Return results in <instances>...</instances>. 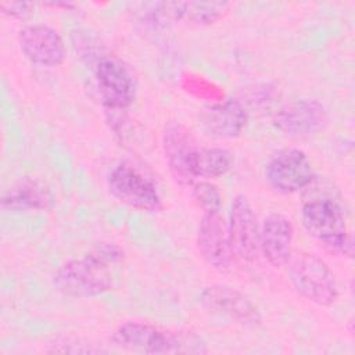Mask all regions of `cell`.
<instances>
[{"label":"cell","instance_id":"1","mask_svg":"<svg viewBox=\"0 0 355 355\" xmlns=\"http://www.w3.org/2000/svg\"><path fill=\"white\" fill-rule=\"evenodd\" d=\"M302 226L330 252L352 257L354 244L337 190L329 180L313 178L304 189Z\"/></svg>","mask_w":355,"mask_h":355},{"label":"cell","instance_id":"5","mask_svg":"<svg viewBox=\"0 0 355 355\" xmlns=\"http://www.w3.org/2000/svg\"><path fill=\"white\" fill-rule=\"evenodd\" d=\"M107 186L110 193L128 207L146 212H157L162 208L157 186L129 164L115 166L108 175Z\"/></svg>","mask_w":355,"mask_h":355},{"label":"cell","instance_id":"9","mask_svg":"<svg viewBox=\"0 0 355 355\" xmlns=\"http://www.w3.org/2000/svg\"><path fill=\"white\" fill-rule=\"evenodd\" d=\"M265 175L269 184L280 193L300 191L315 178L308 155L300 148H284L275 154Z\"/></svg>","mask_w":355,"mask_h":355},{"label":"cell","instance_id":"11","mask_svg":"<svg viewBox=\"0 0 355 355\" xmlns=\"http://www.w3.org/2000/svg\"><path fill=\"white\" fill-rule=\"evenodd\" d=\"M18 44L24 55L42 67H58L65 60V43L61 35L43 24L26 25L18 32Z\"/></svg>","mask_w":355,"mask_h":355},{"label":"cell","instance_id":"17","mask_svg":"<svg viewBox=\"0 0 355 355\" xmlns=\"http://www.w3.org/2000/svg\"><path fill=\"white\" fill-rule=\"evenodd\" d=\"M233 154L223 147H200L193 165V176L212 179L227 173L233 165Z\"/></svg>","mask_w":355,"mask_h":355},{"label":"cell","instance_id":"20","mask_svg":"<svg viewBox=\"0 0 355 355\" xmlns=\"http://www.w3.org/2000/svg\"><path fill=\"white\" fill-rule=\"evenodd\" d=\"M191 194L204 214H219L222 208V194L214 183L208 180L197 182L193 184Z\"/></svg>","mask_w":355,"mask_h":355},{"label":"cell","instance_id":"7","mask_svg":"<svg viewBox=\"0 0 355 355\" xmlns=\"http://www.w3.org/2000/svg\"><path fill=\"white\" fill-rule=\"evenodd\" d=\"M200 146L193 133L180 122H168L162 132V151L173 179L180 184H193V165Z\"/></svg>","mask_w":355,"mask_h":355},{"label":"cell","instance_id":"3","mask_svg":"<svg viewBox=\"0 0 355 355\" xmlns=\"http://www.w3.org/2000/svg\"><path fill=\"white\" fill-rule=\"evenodd\" d=\"M111 341L126 349L148 354H205L207 343L193 331L164 330L144 322L121 323Z\"/></svg>","mask_w":355,"mask_h":355},{"label":"cell","instance_id":"16","mask_svg":"<svg viewBox=\"0 0 355 355\" xmlns=\"http://www.w3.org/2000/svg\"><path fill=\"white\" fill-rule=\"evenodd\" d=\"M54 196L50 187L39 179L25 178L10 186L3 197L1 207L8 211H46L53 207Z\"/></svg>","mask_w":355,"mask_h":355},{"label":"cell","instance_id":"15","mask_svg":"<svg viewBox=\"0 0 355 355\" xmlns=\"http://www.w3.org/2000/svg\"><path fill=\"white\" fill-rule=\"evenodd\" d=\"M248 121V112L239 100L229 98L220 104L211 105L201 112L202 130L212 137L234 139L241 135Z\"/></svg>","mask_w":355,"mask_h":355},{"label":"cell","instance_id":"2","mask_svg":"<svg viewBox=\"0 0 355 355\" xmlns=\"http://www.w3.org/2000/svg\"><path fill=\"white\" fill-rule=\"evenodd\" d=\"M123 258V251L110 243L97 244L79 259L62 263L53 276V286L69 297H96L114 286L111 269Z\"/></svg>","mask_w":355,"mask_h":355},{"label":"cell","instance_id":"10","mask_svg":"<svg viewBox=\"0 0 355 355\" xmlns=\"http://www.w3.org/2000/svg\"><path fill=\"white\" fill-rule=\"evenodd\" d=\"M227 233L233 254L241 261L254 262L259 254V225L244 196H236L232 201Z\"/></svg>","mask_w":355,"mask_h":355},{"label":"cell","instance_id":"6","mask_svg":"<svg viewBox=\"0 0 355 355\" xmlns=\"http://www.w3.org/2000/svg\"><path fill=\"white\" fill-rule=\"evenodd\" d=\"M94 75L107 108L122 111L133 103L136 94L133 73L121 58L114 55L101 57L97 61Z\"/></svg>","mask_w":355,"mask_h":355},{"label":"cell","instance_id":"13","mask_svg":"<svg viewBox=\"0 0 355 355\" xmlns=\"http://www.w3.org/2000/svg\"><path fill=\"white\" fill-rule=\"evenodd\" d=\"M273 123L286 135L308 136L324 128L327 123V111L318 100H294L276 112Z\"/></svg>","mask_w":355,"mask_h":355},{"label":"cell","instance_id":"21","mask_svg":"<svg viewBox=\"0 0 355 355\" xmlns=\"http://www.w3.org/2000/svg\"><path fill=\"white\" fill-rule=\"evenodd\" d=\"M0 10L4 15H8L11 18L24 19L28 18L33 10L35 3L31 1H0Z\"/></svg>","mask_w":355,"mask_h":355},{"label":"cell","instance_id":"4","mask_svg":"<svg viewBox=\"0 0 355 355\" xmlns=\"http://www.w3.org/2000/svg\"><path fill=\"white\" fill-rule=\"evenodd\" d=\"M288 279L295 291L308 301L329 306L338 297L334 273L329 265L315 254L300 251L291 254L288 262Z\"/></svg>","mask_w":355,"mask_h":355},{"label":"cell","instance_id":"19","mask_svg":"<svg viewBox=\"0 0 355 355\" xmlns=\"http://www.w3.org/2000/svg\"><path fill=\"white\" fill-rule=\"evenodd\" d=\"M229 8L227 1H186L183 19L196 25H211L225 17Z\"/></svg>","mask_w":355,"mask_h":355},{"label":"cell","instance_id":"18","mask_svg":"<svg viewBox=\"0 0 355 355\" xmlns=\"http://www.w3.org/2000/svg\"><path fill=\"white\" fill-rule=\"evenodd\" d=\"M184 3L182 1H161L147 4L141 12V22L151 28H166L180 19H183Z\"/></svg>","mask_w":355,"mask_h":355},{"label":"cell","instance_id":"8","mask_svg":"<svg viewBox=\"0 0 355 355\" xmlns=\"http://www.w3.org/2000/svg\"><path fill=\"white\" fill-rule=\"evenodd\" d=\"M200 304L211 313L226 316L243 326H258L261 313L257 305L241 291L226 284H212L200 293Z\"/></svg>","mask_w":355,"mask_h":355},{"label":"cell","instance_id":"12","mask_svg":"<svg viewBox=\"0 0 355 355\" xmlns=\"http://www.w3.org/2000/svg\"><path fill=\"white\" fill-rule=\"evenodd\" d=\"M197 247L202 259L218 272L232 266L233 251L229 241L227 225L219 214H204L197 229Z\"/></svg>","mask_w":355,"mask_h":355},{"label":"cell","instance_id":"14","mask_svg":"<svg viewBox=\"0 0 355 355\" xmlns=\"http://www.w3.org/2000/svg\"><path fill=\"white\" fill-rule=\"evenodd\" d=\"M293 239L291 220L282 214H270L259 227V252L273 268H282L293 254Z\"/></svg>","mask_w":355,"mask_h":355}]
</instances>
